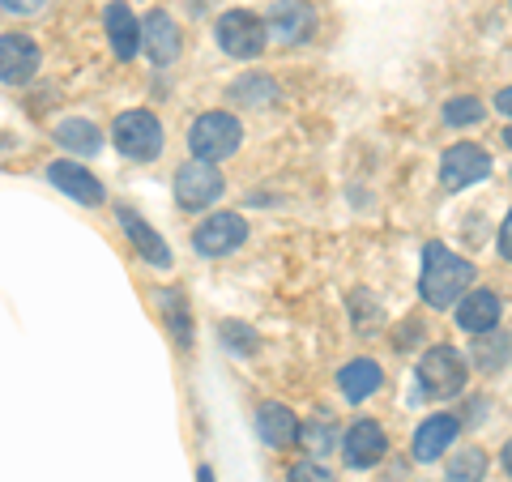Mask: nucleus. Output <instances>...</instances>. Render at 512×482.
<instances>
[{
    "label": "nucleus",
    "instance_id": "nucleus-1",
    "mask_svg": "<svg viewBox=\"0 0 512 482\" xmlns=\"http://www.w3.org/2000/svg\"><path fill=\"white\" fill-rule=\"evenodd\" d=\"M474 282V265L453 256L444 244H427L423 252V278L419 295L427 308H453L457 299H466V286Z\"/></svg>",
    "mask_w": 512,
    "mask_h": 482
},
{
    "label": "nucleus",
    "instance_id": "nucleus-2",
    "mask_svg": "<svg viewBox=\"0 0 512 482\" xmlns=\"http://www.w3.org/2000/svg\"><path fill=\"white\" fill-rule=\"evenodd\" d=\"M239 146H244V124L231 111H205L188 128V150L201 163H227Z\"/></svg>",
    "mask_w": 512,
    "mask_h": 482
},
{
    "label": "nucleus",
    "instance_id": "nucleus-3",
    "mask_svg": "<svg viewBox=\"0 0 512 482\" xmlns=\"http://www.w3.org/2000/svg\"><path fill=\"white\" fill-rule=\"evenodd\" d=\"M111 146L124 158H133V163H154L163 154V120L146 107L120 111L116 124H111Z\"/></svg>",
    "mask_w": 512,
    "mask_h": 482
},
{
    "label": "nucleus",
    "instance_id": "nucleus-4",
    "mask_svg": "<svg viewBox=\"0 0 512 482\" xmlns=\"http://www.w3.org/2000/svg\"><path fill=\"white\" fill-rule=\"evenodd\" d=\"M214 39H218V47L227 56H235V60H256L265 52V43H269V30H265V22L256 18V13H248V9H227L222 18L214 22Z\"/></svg>",
    "mask_w": 512,
    "mask_h": 482
},
{
    "label": "nucleus",
    "instance_id": "nucleus-5",
    "mask_svg": "<svg viewBox=\"0 0 512 482\" xmlns=\"http://www.w3.org/2000/svg\"><path fill=\"white\" fill-rule=\"evenodd\" d=\"M222 197V171H214V163H201L192 158L175 171V205L188 214H201Z\"/></svg>",
    "mask_w": 512,
    "mask_h": 482
},
{
    "label": "nucleus",
    "instance_id": "nucleus-6",
    "mask_svg": "<svg viewBox=\"0 0 512 482\" xmlns=\"http://www.w3.org/2000/svg\"><path fill=\"white\" fill-rule=\"evenodd\" d=\"M419 384L427 397H457L466 389V359L453 346H431L419 359Z\"/></svg>",
    "mask_w": 512,
    "mask_h": 482
},
{
    "label": "nucleus",
    "instance_id": "nucleus-7",
    "mask_svg": "<svg viewBox=\"0 0 512 482\" xmlns=\"http://www.w3.org/2000/svg\"><path fill=\"white\" fill-rule=\"evenodd\" d=\"M244 239H248V222L235 210H218L192 231V248L201 256H210V261H218V256H231L244 248Z\"/></svg>",
    "mask_w": 512,
    "mask_h": 482
},
{
    "label": "nucleus",
    "instance_id": "nucleus-8",
    "mask_svg": "<svg viewBox=\"0 0 512 482\" xmlns=\"http://www.w3.org/2000/svg\"><path fill=\"white\" fill-rule=\"evenodd\" d=\"M487 171H491V158H487L483 146H474V141H457V146H448L444 158H440V180L453 192L487 180Z\"/></svg>",
    "mask_w": 512,
    "mask_h": 482
},
{
    "label": "nucleus",
    "instance_id": "nucleus-9",
    "mask_svg": "<svg viewBox=\"0 0 512 482\" xmlns=\"http://www.w3.org/2000/svg\"><path fill=\"white\" fill-rule=\"evenodd\" d=\"M141 47H146V56L158 64V69L175 64L180 60V47H184L180 22H175L167 9H150L146 18H141Z\"/></svg>",
    "mask_w": 512,
    "mask_h": 482
},
{
    "label": "nucleus",
    "instance_id": "nucleus-10",
    "mask_svg": "<svg viewBox=\"0 0 512 482\" xmlns=\"http://www.w3.org/2000/svg\"><path fill=\"white\" fill-rule=\"evenodd\" d=\"M39 64H43L39 43L30 35H18V30L0 35V82L5 86H26L39 73Z\"/></svg>",
    "mask_w": 512,
    "mask_h": 482
},
{
    "label": "nucleus",
    "instance_id": "nucleus-11",
    "mask_svg": "<svg viewBox=\"0 0 512 482\" xmlns=\"http://www.w3.org/2000/svg\"><path fill=\"white\" fill-rule=\"evenodd\" d=\"M116 222H120V231L128 235V244L137 248L141 261L158 265V269H171V248H167V239L158 235L150 222L133 210V205H116Z\"/></svg>",
    "mask_w": 512,
    "mask_h": 482
},
{
    "label": "nucleus",
    "instance_id": "nucleus-12",
    "mask_svg": "<svg viewBox=\"0 0 512 482\" xmlns=\"http://www.w3.org/2000/svg\"><path fill=\"white\" fill-rule=\"evenodd\" d=\"M389 453V440H384V427L372 423V419H359L346 427L342 436V457L350 470H372V465Z\"/></svg>",
    "mask_w": 512,
    "mask_h": 482
},
{
    "label": "nucleus",
    "instance_id": "nucleus-13",
    "mask_svg": "<svg viewBox=\"0 0 512 482\" xmlns=\"http://www.w3.org/2000/svg\"><path fill=\"white\" fill-rule=\"evenodd\" d=\"M47 180H52L64 192V197H73L77 205H86V210H94V205L107 201V188L94 180V175L82 163H69V158H60V163H47Z\"/></svg>",
    "mask_w": 512,
    "mask_h": 482
},
{
    "label": "nucleus",
    "instance_id": "nucleus-14",
    "mask_svg": "<svg viewBox=\"0 0 512 482\" xmlns=\"http://www.w3.org/2000/svg\"><path fill=\"white\" fill-rule=\"evenodd\" d=\"M312 26H316V13L308 0H278L265 18L269 39H278V43H303L312 35Z\"/></svg>",
    "mask_w": 512,
    "mask_h": 482
},
{
    "label": "nucleus",
    "instance_id": "nucleus-15",
    "mask_svg": "<svg viewBox=\"0 0 512 482\" xmlns=\"http://www.w3.org/2000/svg\"><path fill=\"white\" fill-rule=\"evenodd\" d=\"M103 26H107V43L120 60H133L141 52V22L133 18V9L124 0H111L103 9Z\"/></svg>",
    "mask_w": 512,
    "mask_h": 482
},
{
    "label": "nucleus",
    "instance_id": "nucleus-16",
    "mask_svg": "<svg viewBox=\"0 0 512 482\" xmlns=\"http://www.w3.org/2000/svg\"><path fill=\"white\" fill-rule=\"evenodd\" d=\"M256 436H261L269 448H291L299 440L295 410L282 406V401H265V406L256 410Z\"/></svg>",
    "mask_w": 512,
    "mask_h": 482
},
{
    "label": "nucleus",
    "instance_id": "nucleus-17",
    "mask_svg": "<svg viewBox=\"0 0 512 482\" xmlns=\"http://www.w3.org/2000/svg\"><path fill=\"white\" fill-rule=\"evenodd\" d=\"M457 419L453 414H431V419L414 431V461H436L448 453V444H457Z\"/></svg>",
    "mask_w": 512,
    "mask_h": 482
},
{
    "label": "nucleus",
    "instance_id": "nucleus-18",
    "mask_svg": "<svg viewBox=\"0 0 512 482\" xmlns=\"http://www.w3.org/2000/svg\"><path fill=\"white\" fill-rule=\"evenodd\" d=\"M500 312H504V303L495 291H474L461 299V308H457V325L466 329V333H491L495 325H500Z\"/></svg>",
    "mask_w": 512,
    "mask_h": 482
},
{
    "label": "nucleus",
    "instance_id": "nucleus-19",
    "mask_svg": "<svg viewBox=\"0 0 512 482\" xmlns=\"http://www.w3.org/2000/svg\"><path fill=\"white\" fill-rule=\"evenodd\" d=\"M384 384V376H380V363L376 359H350L342 372H338V389H342V397L350 401V406H359V401H367L376 389Z\"/></svg>",
    "mask_w": 512,
    "mask_h": 482
},
{
    "label": "nucleus",
    "instance_id": "nucleus-20",
    "mask_svg": "<svg viewBox=\"0 0 512 482\" xmlns=\"http://www.w3.org/2000/svg\"><path fill=\"white\" fill-rule=\"evenodd\" d=\"M154 303H158V312H163L167 329H171V342L180 346V350H188V346H192V312H188L184 291H175V286H163V291H154Z\"/></svg>",
    "mask_w": 512,
    "mask_h": 482
},
{
    "label": "nucleus",
    "instance_id": "nucleus-21",
    "mask_svg": "<svg viewBox=\"0 0 512 482\" xmlns=\"http://www.w3.org/2000/svg\"><path fill=\"white\" fill-rule=\"evenodd\" d=\"M52 137H56V146H64V150L77 154V158H94V154L103 150V133L90 120H60Z\"/></svg>",
    "mask_w": 512,
    "mask_h": 482
},
{
    "label": "nucleus",
    "instance_id": "nucleus-22",
    "mask_svg": "<svg viewBox=\"0 0 512 482\" xmlns=\"http://www.w3.org/2000/svg\"><path fill=\"white\" fill-rule=\"evenodd\" d=\"M274 99H278V86L269 82V77H261V73H248V77H239V82L231 86V103H239V107H265Z\"/></svg>",
    "mask_w": 512,
    "mask_h": 482
},
{
    "label": "nucleus",
    "instance_id": "nucleus-23",
    "mask_svg": "<svg viewBox=\"0 0 512 482\" xmlns=\"http://www.w3.org/2000/svg\"><path fill=\"white\" fill-rule=\"evenodd\" d=\"M483 474H487L483 448H461V453L448 461V482H483Z\"/></svg>",
    "mask_w": 512,
    "mask_h": 482
},
{
    "label": "nucleus",
    "instance_id": "nucleus-24",
    "mask_svg": "<svg viewBox=\"0 0 512 482\" xmlns=\"http://www.w3.org/2000/svg\"><path fill=\"white\" fill-rule=\"evenodd\" d=\"M444 120L453 124V128L478 124V120H483V103L470 99V94H461V99H448V103H444Z\"/></svg>",
    "mask_w": 512,
    "mask_h": 482
},
{
    "label": "nucleus",
    "instance_id": "nucleus-25",
    "mask_svg": "<svg viewBox=\"0 0 512 482\" xmlns=\"http://www.w3.org/2000/svg\"><path fill=\"white\" fill-rule=\"evenodd\" d=\"M218 337L227 342V350H235V355H252V350H256V333L248 325H239V320H222Z\"/></svg>",
    "mask_w": 512,
    "mask_h": 482
},
{
    "label": "nucleus",
    "instance_id": "nucleus-26",
    "mask_svg": "<svg viewBox=\"0 0 512 482\" xmlns=\"http://www.w3.org/2000/svg\"><path fill=\"white\" fill-rule=\"evenodd\" d=\"M508 337H483V342H474V359L483 372H491V367H500L508 359Z\"/></svg>",
    "mask_w": 512,
    "mask_h": 482
},
{
    "label": "nucleus",
    "instance_id": "nucleus-27",
    "mask_svg": "<svg viewBox=\"0 0 512 482\" xmlns=\"http://www.w3.org/2000/svg\"><path fill=\"white\" fill-rule=\"evenodd\" d=\"M286 482H333V474L320 461H299L286 470Z\"/></svg>",
    "mask_w": 512,
    "mask_h": 482
},
{
    "label": "nucleus",
    "instance_id": "nucleus-28",
    "mask_svg": "<svg viewBox=\"0 0 512 482\" xmlns=\"http://www.w3.org/2000/svg\"><path fill=\"white\" fill-rule=\"evenodd\" d=\"M47 5V0H0L5 13H18V18H35V13Z\"/></svg>",
    "mask_w": 512,
    "mask_h": 482
},
{
    "label": "nucleus",
    "instance_id": "nucleus-29",
    "mask_svg": "<svg viewBox=\"0 0 512 482\" xmlns=\"http://www.w3.org/2000/svg\"><path fill=\"white\" fill-rule=\"evenodd\" d=\"M303 440H308V448H329L333 431H329V423H325V427H320V423H312L308 431H303Z\"/></svg>",
    "mask_w": 512,
    "mask_h": 482
},
{
    "label": "nucleus",
    "instance_id": "nucleus-30",
    "mask_svg": "<svg viewBox=\"0 0 512 482\" xmlns=\"http://www.w3.org/2000/svg\"><path fill=\"white\" fill-rule=\"evenodd\" d=\"M500 252L508 256V261H512V214L504 218V227H500Z\"/></svg>",
    "mask_w": 512,
    "mask_h": 482
},
{
    "label": "nucleus",
    "instance_id": "nucleus-31",
    "mask_svg": "<svg viewBox=\"0 0 512 482\" xmlns=\"http://www.w3.org/2000/svg\"><path fill=\"white\" fill-rule=\"evenodd\" d=\"M495 107H500L504 116H512V86H508V90H500V94H495Z\"/></svg>",
    "mask_w": 512,
    "mask_h": 482
},
{
    "label": "nucleus",
    "instance_id": "nucleus-32",
    "mask_svg": "<svg viewBox=\"0 0 512 482\" xmlns=\"http://www.w3.org/2000/svg\"><path fill=\"white\" fill-rule=\"evenodd\" d=\"M197 482H214V470H210V465H201V470H197Z\"/></svg>",
    "mask_w": 512,
    "mask_h": 482
},
{
    "label": "nucleus",
    "instance_id": "nucleus-33",
    "mask_svg": "<svg viewBox=\"0 0 512 482\" xmlns=\"http://www.w3.org/2000/svg\"><path fill=\"white\" fill-rule=\"evenodd\" d=\"M504 470H508V474H512V440H508V444H504Z\"/></svg>",
    "mask_w": 512,
    "mask_h": 482
},
{
    "label": "nucleus",
    "instance_id": "nucleus-34",
    "mask_svg": "<svg viewBox=\"0 0 512 482\" xmlns=\"http://www.w3.org/2000/svg\"><path fill=\"white\" fill-rule=\"evenodd\" d=\"M504 146H508V150H512V128H508V133H504Z\"/></svg>",
    "mask_w": 512,
    "mask_h": 482
}]
</instances>
